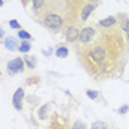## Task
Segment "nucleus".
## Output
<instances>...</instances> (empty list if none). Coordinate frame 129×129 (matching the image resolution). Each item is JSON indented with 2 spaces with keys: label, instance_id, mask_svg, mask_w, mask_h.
Here are the masks:
<instances>
[{
  "label": "nucleus",
  "instance_id": "obj_1",
  "mask_svg": "<svg viewBox=\"0 0 129 129\" xmlns=\"http://www.w3.org/2000/svg\"><path fill=\"white\" fill-rule=\"evenodd\" d=\"M79 62L96 82L119 77L129 55V45L120 27L101 28L90 43L76 46Z\"/></svg>",
  "mask_w": 129,
  "mask_h": 129
},
{
  "label": "nucleus",
  "instance_id": "obj_2",
  "mask_svg": "<svg viewBox=\"0 0 129 129\" xmlns=\"http://www.w3.org/2000/svg\"><path fill=\"white\" fill-rule=\"evenodd\" d=\"M34 16L43 27L58 33L65 25V3L62 0H45L43 6L34 12Z\"/></svg>",
  "mask_w": 129,
  "mask_h": 129
},
{
  "label": "nucleus",
  "instance_id": "obj_3",
  "mask_svg": "<svg viewBox=\"0 0 129 129\" xmlns=\"http://www.w3.org/2000/svg\"><path fill=\"white\" fill-rule=\"evenodd\" d=\"M90 0H67L65 2V24H73L80 21L82 9L89 3Z\"/></svg>",
  "mask_w": 129,
  "mask_h": 129
},
{
  "label": "nucleus",
  "instance_id": "obj_4",
  "mask_svg": "<svg viewBox=\"0 0 129 129\" xmlns=\"http://www.w3.org/2000/svg\"><path fill=\"white\" fill-rule=\"evenodd\" d=\"M49 129H71L70 119L58 113H53L49 119Z\"/></svg>",
  "mask_w": 129,
  "mask_h": 129
},
{
  "label": "nucleus",
  "instance_id": "obj_5",
  "mask_svg": "<svg viewBox=\"0 0 129 129\" xmlns=\"http://www.w3.org/2000/svg\"><path fill=\"white\" fill-rule=\"evenodd\" d=\"M98 34V28L96 27H85L80 30V34H79V45H86L90 43L92 40L96 37Z\"/></svg>",
  "mask_w": 129,
  "mask_h": 129
},
{
  "label": "nucleus",
  "instance_id": "obj_6",
  "mask_svg": "<svg viewBox=\"0 0 129 129\" xmlns=\"http://www.w3.org/2000/svg\"><path fill=\"white\" fill-rule=\"evenodd\" d=\"M62 33H64V39L70 43H74L79 40V34H80V30L73 24H65L62 28Z\"/></svg>",
  "mask_w": 129,
  "mask_h": 129
},
{
  "label": "nucleus",
  "instance_id": "obj_7",
  "mask_svg": "<svg viewBox=\"0 0 129 129\" xmlns=\"http://www.w3.org/2000/svg\"><path fill=\"white\" fill-rule=\"evenodd\" d=\"M25 62H24V58H13L11 62H8V73L11 76H15L18 73H22L25 71Z\"/></svg>",
  "mask_w": 129,
  "mask_h": 129
},
{
  "label": "nucleus",
  "instance_id": "obj_8",
  "mask_svg": "<svg viewBox=\"0 0 129 129\" xmlns=\"http://www.w3.org/2000/svg\"><path fill=\"white\" fill-rule=\"evenodd\" d=\"M22 100H24V89H22V88H18V89L15 90L13 96H12V104L18 111H21L22 107H24V105H22Z\"/></svg>",
  "mask_w": 129,
  "mask_h": 129
},
{
  "label": "nucleus",
  "instance_id": "obj_9",
  "mask_svg": "<svg viewBox=\"0 0 129 129\" xmlns=\"http://www.w3.org/2000/svg\"><path fill=\"white\" fill-rule=\"evenodd\" d=\"M95 8H96V3H90L89 2V3L82 9V13H80V22H85V21L89 18L90 13L95 11Z\"/></svg>",
  "mask_w": 129,
  "mask_h": 129
},
{
  "label": "nucleus",
  "instance_id": "obj_10",
  "mask_svg": "<svg viewBox=\"0 0 129 129\" xmlns=\"http://www.w3.org/2000/svg\"><path fill=\"white\" fill-rule=\"evenodd\" d=\"M19 45L21 43H18V40L12 37V36H9V37H6L5 39V46H6V49H9V51H18L19 49Z\"/></svg>",
  "mask_w": 129,
  "mask_h": 129
},
{
  "label": "nucleus",
  "instance_id": "obj_11",
  "mask_svg": "<svg viewBox=\"0 0 129 129\" xmlns=\"http://www.w3.org/2000/svg\"><path fill=\"white\" fill-rule=\"evenodd\" d=\"M51 105H52V103H48V104H43L39 108L37 116H39L40 120H46V119L49 117V108H51Z\"/></svg>",
  "mask_w": 129,
  "mask_h": 129
},
{
  "label": "nucleus",
  "instance_id": "obj_12",
  "mask_svg": "<svg viewBox=\"0 0 129 129\" xmlns=\"http://www.w3.org/2000/svg\"><path fill=\"white\" fill-rule=\"evenodd\" d=\"M116 24H117V19L114 16H108V18L101 19L98 22V25L101 27V28H111V27H116Z\"/></svg>",
  "mask_w": 129,
  "mask_h": 129
},
{
  "label": "nucleus",
  "instance_id": "obj_13",
  "mask_svg": "<svg viewBox=\"0 0 129 129\" xmlns=\"http://www.w3.org/2000/svg\"><path fill=\"white\" fill-rule=\"evenodd\" d=\"M122 18H123V21H120V30L126 36V42L129 45V18H126L125 15H122Z\"/></svg>",
  "mask_w": 129,
  "mask_h": 129
},
{
  "label": "nucleus",
  "instance_id": "obj_14",
  "mask_svg": "<svg viewBox=\"0 0 129 129\" xmlns=\"http://www.w3.org/2000/svg\"><path fill=\"white\" fill-rule=\"evenodd\" d=\"M24 62H25V65L30 70H33V68H36V65H37V59H36V56L25 55V56H24Z\"/></svg>",
  "mask_w": 129,
  "mask_h": 129
},
{
  "label": "nucleus",
  "instance_id": "obj_15",
  "mask_svg": "<svg viewBox=\"0 0 129 129\" xmlns=\"http://www.w3.org/2000/svg\"><path fill=\"white\" fill-rule=\"evenodd\" d=\"M55 53H56L58 58H67V56H68V48H67V46H62V45H59V46L56 48Z\"/></svg>",
  "mask_w": 129,
  "mask_h": 129
},
{
  "label": "nucleus",
  "instance_id": "obj_16",
  "mask_svg": "<svg viewBox=\"0 0 129 129\" xmlns=\"http://www.w3.org/2000/svg\"><path fill=\"white\" fill-rule=\"evenodd\" d=\"M30 49H31V43H30L28 40H22V43L19 45V49H18V51L22 52V53H27Z\"/></svg>",
  "mask_w": 129,
  "mask_h": 129
},
{
  "label": "nucleus",
  "instance_id": "obj_17",
  "mask_svg": "<svg viewBox=\"0 0 129 129\" xmlns=\"http://www.w3.org/2000/svg\"><path fill=\"white\" fill-rule=\"evenodd\" d=\"M43 3H45V0H33V2H31V6H33V12H37L40 8L43 6Z\"/></svg>",
  "mask_w": 129,
  "mask_h": 129
},
{
  "label": "nucleus",
  "instance_id": "obj_18",
  "mask_svg": "<svg viewBox=\"0 0 129 129\" xmlns=\"http://www.w3.org/2000/svg\"><path fill=\"white\" fill-rule=\"evenodd\" d=\"M18 37L22 40H30L31 39V34L28 31H25V30H18Z\"/></svg>",
  "mask_w": 129,
  "mask_h": 129
},
{
  "label": "nucleus",
  "instance_id": "obj_19",
  "mask_svg": "<svg viewBox=\"0 0 129 129\" xmlns=\"http://www.w3.org/2000/svg\"><path fill=\"white\" fill-rule=\"evenodd\" d=\"M39 82H40L39 76H33V77H28L25 80V85H27V86H31V85H37Z\"/></svg>",
  "mask_w": 129,
  "mask_h": 129
},
{
  "label": "nucleus",
  "instance_id": "obj_20",
  "mask_svg": "<svg viewBox=\"0 0 129 129\" xmlns=\"http://www.w3.org/2000/svg\"><path fill=\"white\" fill-rule=\"evenodd\" d=\"M92 129H108V126L104 122H93L92 123Z\"/></svg>",
  "mask_w": 129,
  "mask_h": 129
},
{
  "label": "nucleus",
  "instance_id": "obj_21",
  "mask_svg": "<svg viewBox=\"0 0 129 129\" xmlns=\"http://www.w3.org/2000/svg\"><path fill=\"white\" fill-rule=\"evenodd\" d=\"M71 129H86V125H85V122H82V120H76V122L71 125Z\"/></svg>",
  "mask_w": 129,
  "mask_h": 129
},
{
  "label": "nucleus",
  "instance_id": "obj_22",
  "mask_svg": "<svg viewBox=\"0 0 129 129\" xmlns=\"http://www.w3.org/2000/svg\"><path fill=\"white\" fill-rule=\"evenodd\" d=\"M86 95L89 96L90 100H98V96H100V93H98L96 90H92V89H88V90H86Z\"/></svg>",
  "mask_w": 129,
  "mask_h": 129
},
{
  "label": "nucleus",
  "instance_id": "obj_23",
  "mask_svg": "<svg viewBox=\"0 0 129 129\" xmlns=\"http://www.w3.org/2000/svg\"><path fill=\"white\" fill-rule=\"evenodd\" d=\"M9 25H11V28H16V30H21V25H19V22H18L16 19H11V21H9Z\"/></svg>",
  "mask_w": 129,
  "mask_h": 129
},
{
  "label": "nucleus",
  "instance_id": "obj_24",
  "mask_svg": "<svg viewBox=\"0 0 129 129\" xmlns=\"http://www.w3.org/2000/svg\"><path fill=\"white\" fill-rule=\"evenodd\" d=\"M117 111H119L120 114H125V113H128V111H129V105H123V107H120Z\"/></svg>",
  "mask_w": 129,
  "mask_h": 129
},
{
  "label": "nucleus",
  "instance_id": "obj_25",
  "mask_svg": "<svg viewBox=\"0 0 129 129\" xmlns=\"http://www.w3.org/2000/svg\"><path fill=\"white\" fill-rule=\"evenodd\" d=\"M0 37H5V31H3V28H0Z\"/></svg>",
  "mask_w": 129,
  "mask_h": 129
},
{
  "label": "nucleus",
  "instance_id": "obj_26",
  "mask_svg": "<svg viewBox=\"0 0 129 129\" xmlns=\"http://www.w3.org/2000/svg\"><path fill=\"white\" fill-rule=\"evenodd\" d=\"M28 2H30V0H21V3H22L24 6H25V5H27V3H28Z\"/></svg>",
  "mask_w": 129,
  "mask_h": 129
},
{
  "label": "nucleus",
  "instance_id": "obj_27",
  "mask_svg": "<svg viewBox=\"0 0 129 129\" xmlns=\"http://www.w3.org/2000/svg\"><path fill=\"white\" fill-rule=\"evenodd\" d=\"M2 6H3V0H0V8H2Z\"/></svg>",
  "mask_w": 129,
  "mask_h": 129
},
{
  "label": "nucleus",
  "instance_id": "obj_28",
  "mask_svg": "<svg viewBox=\"0 0 129 129\" xmlns=\"http://www.w3.org/2000/svg\"><path fill=\"white\" fill-rule=\"evenodd\" d=\"M34 129H37V128H34Z\"/></svg>",
  "mask_w": 129,
  "mask_h": 129
}]
</instances>
